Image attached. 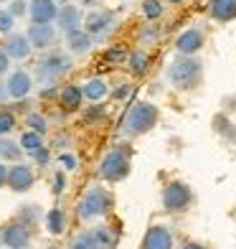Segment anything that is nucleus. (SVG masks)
Returning a JSON list of instances; mask_svg holds the SVG:
<instances>
[{
  "instance_id": "3",
  "label": "nucleus",
  "mask_w": 236,
  "mask_h": 249,
  "mask_svg": "<svg viewBox=\"0 0 236 249\" xmlns=\"http://www.w3.org/2000/svg\"><path fill=\"white\" fill-rule=\"evenodd\" d=\"M71 71V59L61 51H53L49 56H43L38 64V82L41 84H53L59 76Z\"/></svg>"
},
{
  "instance_id": "4",
  "label": "nucleus",
  "mask_w": 236,
  "mask_h": 249,
  "mask_svg": "<svg viewBox=\"0 0 236 249\" xmlns=\"http://www.w3.org/2000/svg\"><path fill=\"white\" fill-rule=\"evenodd\" d=\"M112 209V196L107 194L104 188H92L89 194L82 198V203H79V219H94V216H102V213H107Z\"/></svg>"
},
{
  "instance_id": "33",
  "label": "nucleus",
  "mask_w": 236,
  "mask_h": 249,
  "mask_svg": "<svg viewBox=\"0 0 236 249\" xmlns=\"http://www.w3.org/2000/svg\"><path fill=\"white\" fill-rule=\"evenodd\" d=\"M61 165L66 168V171H74V168H76V158L74 155H61Z\"/></svg>"
},
{
  "instance_id": "18",
  "label": "nucleus",
  "mask_w": 236,
  "mask_h": 249,
  "mask_svg": "<svg viewBox=\"0 0 236 249\" xmlns=\"http://www.w3.org/2000/svg\"><path fill=\"white\" fill-rule=\"evenodd\" d=\"M82 97H84L82 87H74V84L64 87L61 89V105H64V109H79V107H82Z\"/></svg>"
},
{
  "instance_id": "8",
  "label": "nucleus",
  "mask_w": 236,
  "mask_h": 249,
  "mask_svg": "<svg viewBox=\"0 0 236 249\" xmlns=\"http://www.w3.org/2000/svg\"><path fill=\"white\" fill-rule=\"evenodd\" d=\"M203 43H206L203 33H201L198 28H188V31H183L181 36H178V41H175V49H178V53L193 56V53H198L201 49H203Z\"/></svg>"
},
{
  "instance_id": "10",
  "label": "nucleus",
  "mask_w": 236,
  "mask_h": 249,
  "mask_svg": "<svg viewBox=\"0 0 236 249\" xmlns=\"http://www.w3.org/2000/svg\"><path fill=\"white\" fill-rule=\"evenodd\" d=\"M31 18H33V23H51V20H56L59 18L56 0H33L31 3Z\"/></svg>"
},
{
  "instance_id": "26",
  "label": "nucleus",
  "mask_w": 236,
  "mask_h": 249,
  "mask_svg": "<svg viewBox=\"0 0 236 249\" xmlns=\"http://www.w3.org/2000/svg\"><path fill=\"white\" fill-rule=\"evenodd\" d=\"M20 145H23L26 150H38L41 148V135L38 132H26L23 138H20Z\"/></svg>"
},
{
  "instance_id": "37",
  "label": "nucleus",
  "mask_w": 236,
  "mask_h": 249,
  "mask_svg": "<svg viewBox=\"0 0 236 249\" xmlns=\"http://www.w3.org/2000/svg\"><path fill=\"white\" fill-rule=\"evenodd\" d=\"M127 94H130V87H127V84H122V87L115 89V97H117V99H125Z\"/></svg>"
},
{
  "instance_id": "29",
  "label": "nucleus",
  "mask_w": 236,
  "mask_h": 249,
  "mask_svg": "<svg viewBox=\"0 0 236 249\" xmlns=\"http://www.w3.org/2000/svg\"><path fill=\"white\" fill-rule=\"evenodd\" d=\"M13 16L8 13V10H0V33H10V28H13Z\"/></svg>"
},
{
  "instance_id": "28",
  "label": "nucleus",
  "mask_w": 236,
  "mask_h": 249,
  "mask_svg": "<svg viewBox=\"0 0 236 249\" xmlns=\"http://www.w3.org/2000/svg\"><path fill=\"white\" fill-rule=\"evenodd\" d=\"M28 124L33 127V132H38V135L46 132V120H43L41 115H28Z\"/></svg>"
},
{
  "instance_id": "41",
  "label": "nucleus",
  "mask_w": 236,
  "mask_h": 249,
  "mask_svg": "<svg viewBox=\"0 0 236 249\" xmlns=\"http://www.w3.org/2000/svg\"><path fill=\"white\" fill-rule=\"evenodd\" d=\"M168 3H173V5H181V3H185V0H168Z\"/></svg>"
},
{
  "instance_id": "2",
  "label": "nucleus",
  "mask_w": 236,
  "mask_h": 249,
  "mask_svg": "<svg viewBox=\"0 0 236 249\" xmlns=\"http://www.w3.org/2000/svg\"><path fill=\"white\" fill-rule=\"evenodd\" d=\"M157 117H160V112H157L155 105H150V102H137L125 115V120H122V130H125V135H142V132L155 127Z\"/></svg>"
},
{
  "instance_id": "39",
  "label": "nucleus",
  "mask_w": 236,
  "mask_h": 249,
  "mask_svg": "<svg viewBox=\"0 0 236 249\" xmlns=\"http://www.w3.org/2000/svg\"><path fill=\"white\" fill-rule=\"evenodd\" d=\"M5 97H10V92H8V84H0V102H3Z\"/></svg>"
},
{
  "instance_id": "17",
  "label": "nucleus",
  "mask_w": 236,
  "mask_h": 249,
  "mask_svg": "<svg viewBox=\"0 0 236 249\" xmlns=\"http://www.w3.org/2000/svg\"><path fill=\"white\" fill-rule=\"evenodd\" d=\"M109 94V87H107V82L104 79H89V82L84 84V97L86 99H92V102H102L104 97Z\"/></svg>"
},
{
  "instance_id": "9",
  "label": "nucleus",
  "mask_w": 236,
  "mask_h": 249,
  "mask_svg": "<svg viewBox=\"0 0 236 249\" xmlns=\"http://www.w3.org/2000/svg\"><path fill=\"white\" fill-rule=\"evenodd\" d=\"M28 41L33 49H49L56 41V28L51 23H33L28 28Z\"/></svg>"
},
{
  "instance_id": "31",
  "label": "nucleus",
  "mask_w": 236,
  "mask_h": 249,
  "mask_svg": "<svg viewBox=\"0 0 236 249\" xmlns=\"http://www.w3.org/2000/svg\"><path fill=\"white\" fill-rule=\"evenodd\" d=\"M13 124H16V120H13V115H0V135H5V132H10L13 130Z\"/></svg>"
},
{
  "instance_id": "35",
  "label": "nucleus",
  "mask_w": 236,
  "mask_h": 249,
  "mask_svg": "<svg viewBox=\"0 0 236 249\" xmlns=\"http://www.w3.org/2000/svg\"><path fill=\"white\" fill-rule=\"evenodd\" d=\"M53 191H56V194H61V191L66 188V178H64V173H59V176H56V180H53Z\"/></svg>"
},
{
  "instance_id": "27",
  "label": "nucleus",
  "mask_w": 236,
  "mask_h": 249,
  "mask_svg": "<svg viewBox=\"0 0 236 249\" xmlns=\"http://www.w3.org/2000/svg\"><path fill=\"white\" fill-rule=\"evenodd\" d=\"M127 59V51L125 49H109L107 53H104V61L107 64H122Z\"/></svg>"
},
{
  "instance_id": "36",
  "label": "nucleus",
  "mask_w": 236,
  "mask_h": 249,
  "mask_svg": "<svg viewBox=\"0 0 236 249\" xmlns=\"http://www.w3.org/2000/svg\"><path fill=\"white\" fill-rule=\"evenodd\" d=\"M33 155H36V160L43 165V163H49V150H43V148H38V150H33Z\"/></svg>"
},
{
  "instance_id": "13",
  "label": "nucleus",
  "mask_w": 236,
  "mask_h": 249,
  "mask_svg": "<svg viewBox=\"0 0 236 249\" xmlns=\"http://www.w3.org/2000/svg\"><path fill=\"white\" fill-rule=\"evenodd\" d=\"M8 186L13 191H28L33 186V171L28 165H23V163L13 165L8 171Z\"/></svg>"
},
{
  "instance_id": "5",
  "label": "nucleus",
  "mask_w": 236,
  "mask_h": 249,
  "mask_svg": "<svg viewBox=\"0 0 236 249\" xmlns=\"http://www.w3.org/2000/svg\"><path fill=\"white\" fill-rule=\"evenodd\" d=\"M130 173V155L122 150H112L102 158V165H99V176L104 180H122Z\"/></svg>"
},
{
  "instance_id": "34",
  "label": "nucleus",
  "mask_w": 236,
  "mask_h": 249,
  "mask_svg": "<svg viewBox=\"0 0 236 249\" xmlns=\"http://www.w3.org/2000/svg\"><path fill=\"white\" fill-rule=\"evenodd\" d=\"M8 66H10V56H8L3 49H0V74H5Z\"/></svg>"
},
{
  "instance_id": "19",
  "label": "nucleus",
  "mask_w": 236,
  "mask_h": 249,
  "mask_svg": "<svg viewBox=\"0 0 236 249\" xmlns=\"http://www.w3.org/2000/svg\"><path fill=\"white\" fill-rule=\"evenodd\" d=\"M69 49L74 53H86L89 49H92V33H86V31H74L69 33Z\"/></svg>"
},
{
  "instance_id": "23",
  "label": "nucleus",
  "mask_w": 236,
  "mask_h": 249,
  "mask_svg": "<svg viewBox=\"0 0 236 249\" xmlns=\"http://www.w3.org/2000/svg\"><path fill=\"white\" fill-rule=\"evenodd\" d=\"M46 226L51 234H61L64 231V211L61 209H51L46 216Z\"/></svg>"
},
{
  "instance_id": "12",
  "label": "nucleus",
  "mask_w": 236,
  "mask_h": 249,
  "mask_svg": "<svg viewBox=\"0 0 236 249\" xmlns=\"http://www.w3.org/2000/svg\"><path fill=\"white\" fill-rule=\"evenodd\" d=\"M3 242L10 249H26L31 242V234H28V226L26 224H10L8 229L3 231Z\"/></svg>"
},
{
  "instance_id": "43",
  "label": "nucleus",
  "mask_w": 236,
  "mask_h": 249,
  "mask_svg": "<svg viewBox=\"0 0 236 249\" xmlns=\"http://www.w3.org/2000/svg\"><path fill=\"white\" fill-rule=\"evenodd\" d=\"M56 3H71V0H56Z\"/></svg>"
},
{
  "instance_id": "32",
  "label": "nucleus",
  "mask_w": 236,
  "mask_h": 249,
  "mask_svg": "<svg viewBox=\"0 0 236 249\" xmlns=\"http://www.w3.org/2000/svg\"><path fill=\"white\" fill-rule=\"evenodd\" d=\"M97 117H104V105H97L94 109L86 112V120H97Z\"/></svg>"
},
{
  "instance_id": "44",
  "label": "nucleus",
  "mask_w": 236,
  "mask_h": 249,
  "mask_svg": "<svg viewBox=\"0 0 236 249\" xmlns=\"http://www.w3.org/2000/svg\"><path fill=\"white\" fill-rule=\"evenodd\" d=\"M0 3H5V0H0Z\"/></svg>"
},
{
  "instance_id": "20",
  "label": "nucleus",
  "mask_w": 236,
  "mask_h": 249,
  "mask_svg": "<svg viewBox=\"0 0 236 249\" xmlns=\"http://www.w3.org/2000/svg\"><path fill=\"white\" fill-rule=\"evenodd\" d=\"M112 26V16L107 13H92L86 18V33H104Z\"/></svg>"
},
{
  "instance_id": "38",
  "label": "nucleus",
  "mask_w": 236,
  "mask_h": 249,
  "mask_svg": "<svg viewBox=\"0 0 236 249\" xmlns=\"http://www.w3.org/2000/svg\"><path fill=\"white\" fill-rule=\"evenodd\" d=\"M3 183H8V168L0 163V186H3Z\"/></svg>"
},
{
  "instance_id": "25",
  "label": "nucleus",
  "mask_w": 236,
  "mask_h": 249,
  "mask_svg": "<svg viewBox=\"0 0 236 249\" xmlns=\"http://www.w3.org/2000/svg\"><path fill=\"white\" fill-rule=\"evenodd\" d=\"M0 158H5V160H13V158H18V145H16L13 140L0 138Z\"/></svg>"
},
{
  "instance_id": "1",
  "label": "nucleus",
  "mask_w": 236,
  "mask_h": 249,
  "mask_svg": "<svg viewBox=\"0 0 236 249\" xmlns=\"http://www.w3.org/2000/svg\"><path fill=\"white\" fill-rule=\"evenodd\" d=\"M201 76H203V64H201L196 56H185L181 53L178 59L170 61L168 66V82L175 89H196L201 84Z\"/></svg>"
},
{
  "instance_id": "30",
  "label": "nucleus",
  "mask_w": 236,
  "mask_h": 249,
  "mask_svg": "<svg viewBox=\"0 0 236 249\" xmlns=\"http://www.w3.org/2000/svg\"><path fill=\"white\" fill-rule=\"evenodd\" d=\"M26 10H28L26 0H13V3H10V8H8V13L13 16V18H18V16H23Z\"/></svg>"
},
{
  "instance_id": "22",
  "label": "nucleus",
  "mask_w": 236,
  "mask_h": 249,
  "mask_svg": "<svg viewBox=\"0 0 236 249\" xmlns=\"http://www.w3.org/2000/svg\"><path fill=\"white\" fill-rule=\"evenodd\" d=\"M71 249H102V244L97 239V231H84L74 239Z\"/></svg>"
},
{
  "instance_id": "40",
  "label": "nucleus",
  "mask_w": 236,
  "mask_h": 249,
  "mask_svg": "<svg viewBox=\"0 0 236 249\" xmlns=\"http://www.w3.org/2000/svg\"><path fill=\"white\" fill-rule=\"evenodd\" d=\"M183 249H206V247H201V244H185Z\"/></svg>"
},
{
  "instance_id": "6",
  "label": "nucleus",
  "mask_w": 236,
  "mask_h": 249,
  "mask_svg": "<svg viewBox=\"0 0 236 249\" xmlns=\"http://www.w3.org/2000/svg\"><path fill=\"white\" fill-rule=\"evenodd\" d=\"M190 203V188L181 180H173V183H168L165 191H163V206L168 211H185Z\"/></svg>"
},
{
  "instance_id": "21",
  "label": "nucleus",
  "mask_w": 236,
  "mask_h": 249,
  "mask_svg": "<svg viewBox=\"0 0 236 249\" xmlns=\"http://www.w3.org/2000/svg\"><path fill=\"white\" fill-rule=\"evenodd\" d=\"M130 69H132V74H137V76L148 74V69H150V56L145 53V51L130 53Z\"/></svg>"
},
{
  "instance_id": "14",
  "label": "nucleus",
  "mask_w": 236,
  "mask_h": 249,
  "mask_svg": "<svg viewBox=\"0 0 236 249\" xmlns=\"http://www.w3.org/2000/svg\"><path fill=\"white\" fill-rule=\"evenodd\" d=\"M31 87H33V82H31V76L26 71H13L10 79H8V92H10V97H16V99L26 97L31 92Z\"/></svg>"
},
{
  "instance_id": "7",
  "label": "nucleus",
  "mask_w": 236,
  "mask_h": 249,
  "mask_svg": "<svg viewBox=\"0 0 236 249\" xmlns=\"http://www.w3.org/2000/svg\"><path fill=\"white\" fill-rule=\"evenodd\" d=\"M142 249H173V234L168 226H150L142 236Z\"/></svg>"
},
{
  "instance_id": "24",
  "label": "nucleus",
  "mask_w": 236,
  "mask_h": 249,
  "mask_svg": "<svg viewBox=\"0 0 236 249\" xmlns=\"http://www.w3.org/2000/svg\"><path fill=\"white\" fill-rule=\"evenodd\" d=\"M142 13L148 20H157L163 16V0H142Z\"/></svg>"
},
{
  "instance_id": "16",
  "label": "nucleus",
  "mask_w": 236,
  "mask_h": 249,
  "mask_svg": "<svg viewBox=\"0 0 236 249\" xmlns=\"http://www.w3.org/2000/svg\"><path fill=\"white\" fill-rule=\"evenodd\" d=\"M211 16L221 20V23H229L236 18V0H211Z\"/></svg>"
},
{
  "instance_id": "11",
  "label": "nucleus",
  "mask_w": 236,
  "mask_h": 249,
  "mask_svg": "<svg viewBox=\"0 0 236 249\" xmlns=\"http://www.w3.org/2000/svg\"><path fill=\"white\" fill-rule=\"evenodd\" d=\"M56 26H59L66 36H69V33H74V31H79V28H82V10H79L76 5H64V8L59 10Z\"/></svg>"
},
{
  "instance_id": "42",
  "label": "nucleus",
  "mask_w": 236,
  "mask_h": 249,
  "mask_svg": "<svg viewBox=\"0 0 236 249\" xmlns=\"http://www.w3.org/2000/svg\"><path fill=\"white\" fill-rule=\"evenodd\" d=\"M84 5H97V0H84Z\"/></svg>"
},
{
  "instance_id": "15",
  "label": "nucleus",
  "mask_w": 236,
  "mask_h": 249,
  "mask_svg": "<svg viewBox=\"0 0 236 249\" xmlns=\"http://www.w3.org/2000/svg\"><path fill=\"white\" fill-rule=\"evenodd\" d=\"M31 41H28V36H10L8 38V43H5V53L10 56V59H28L31 56Z\"/></svg>"
}]
</instances>
